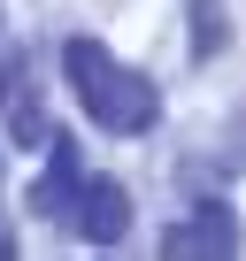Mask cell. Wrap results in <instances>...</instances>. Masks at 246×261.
<instances>
[{"label": "cell", "instance_id": "obj_2", "mask_svg": "<svg viewBox=\"0 0 246 261\" xmlns=\"http://www.w3.org/2000/svg\"><path fill=\"white\" fill-rule=\"evenodd\" d=\"M162 253L169 261H223V253H238V207H223V200L192 207L177 230H162Z\"/></svg>", "mask_w": 246, "mask_h": 261}, {"label": "cell", "instance_id": "obj_4", "mask_svg": "<svg viewBox=\"0 0 246 261\" xmlns=\"http://www.w3.org/2000/svg\"><path fill=\"white\" fill-rule=\"evenodd\" d=\"M77 192H85V154H77V139H54L46 146V177L31 185V215L69 223L77 215Z\"/></svg>", "mask_w": 246, "mask_h": 261}, {"label": "cell", "instance_id": "obj_1", "mask_svg": "<svg viewBox=\"0 0 246 261\" xmlns=\"http://www.w3.org/2000/svg\"><path fill=\"white\" fill-rule=\"evenodd\" d=\"M62 69H69V85H77V100H85V115H92L100 130H115V139L154 130L162 92H154L146 69H123L100 39H69V46H62Z\"/></svg>", "mask_w": 246, "mask_h": 261}, {"label": "cell", "instance_id": "obj_5", "mask_svg": "<svg viewBox=\"0 0 246 261\" xmlns=\"http://www.w3.org/2000/svg\"><path fill=\"white\" fill-rule=\"evenodd\" d=\"M223 39H231V16L215 8V0H192V46L200 54H223Z\"/></svg>", "mask_w": 246, "mask_h": 261}, {"label": "cell", "instance_id": "obj_6", "mask_svg": "<svg viewBox=\"0 0 246 261\" xmlns=\"http://www.w3.org/2000/svg\"><path fill=\"white\" fill-rule=\"evenodd\" d=\"M8 85H16V62H0V100H8Z\"/></svg>", "mask_w": 246, "mask_h": 261}, {"label": "cell", "instance_id": "obj_3", "mask_svg": "<svg viewBox=\"0 0 246 261\" xmlns=\"http://www.w3.org/2000/svg\"><path fill=\"white\" fill-rule=\"evenodd\" d=\"M69 223H77L92 246H123V238H131V192H123V177H85Z\"/></svg>", "mask_w": 246, "mask_h": 261}]
</instances>
